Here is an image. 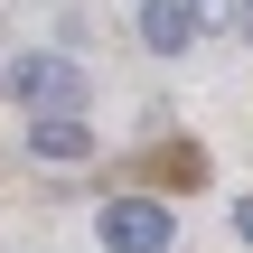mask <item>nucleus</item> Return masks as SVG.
<instances>
[{"label": "nucleus", "mask_w": 253, "mask_h": 253, "mask_svg": "<svg viewBox=\"0 0 253 253\" xmlns=\"http://www.w3.org/2000/svg\"><path fill=\"white\" fill-rule=\"evenodd\" d=\"M0 94L28 103V113H75V103H84V66L56 56V47H38V56H9V66H0Z\"/></svg>", "instance_id": "nucleus-1"}, {"label": "nucleus", "mask_w": 253, "mask_h": 253, "mask_svg": "<svg viewBox=\"0 0 253 253\" xmlns=\"http://www.w3.org/2000/svg\"><path fill=\"white\" fill-rule=\"evenodd\" d=\"M103 244H113V253H169V207H160V197L103 207Z\"/></svg>", "instance_id": "nucleus-2"}, {"label": "nucleus", "mask_w": 253, "mask_h": 253, "mask_svg": "<svg viewBox=\"0 0 253 253\" xmlns=\"http://www.w3.org/2000/svg\"><path fill=\"white\" fill-rule=\"evenodd\" d=\"M141 47H160V56L197 47V0H141Z\"/></svg>", "instance_id": "nucleus-3"}, {"label": "nucleus", "mask_w": 253, "mask_h": 253, "mask_svg": "<svg viewBox=\"0 0 253 253\" xmlns=\"http://www.w3.org/2000/svg\"><path fill=\"white\" fill-rule=\"evenodd\" d=\"M28 150H38V160H84V150H94V122H84V113H38V122H28Z\"/></svg>", "instance_id": "nucleus-4"}, {"label": "nucleus", "mask_w": 253, "mask_h": 253, "mask_svg": "<svg viewBox=\"0 0 253 253\" xmlns=\"http://www.w3.org/2000/svg\"><path fill=\"white\" fill-rule=\"evenodd\" d=\"M197 28H235V0H197Z\"/></svg>", "instance_id": "nucleus-5"}, {"label": "nucleus", "mask_w": 253, "mask_h": 253, "mask_svg": "<svg viewBox=\"0 0 253 253\" xmlns=\"http://www.w3.org/2000/svg\"><path fill=\"white\" fill-rule=\"evenodd\" d=\"M235 38H244V47H253V0H235Z\"/></svg>", "instance_id": "nucleus-6"}, {"label": "nucleus", "mask_w": 253, "mask_h": 253, "mask_svg": "<svg viewBox=\"0 0 253 253\" xmlns=\"http://www.w3.org/2000/svg\"><path fill=\"white\" fill-rule=\"evenodd\" d=\"M235 235H244V244H253V197H244V207H235Z\"/></svg>", "instance_id": "nucleus-7"}]
</instances>
